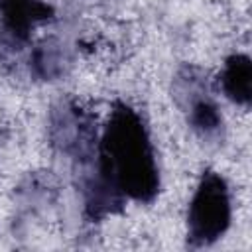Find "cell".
Returning <instances> with one entry per match:
<instances>
[{
	"instance_id": "1",
	"label": "cell",
	"mask_w": 252,
	"mask_h": 252,
	"mask_svg": "<svg viewBox=\"0 0 252 252\" xmlns=\"http://www.w3.org/2000/svg\"><path fill=\"white\" fill-rule=\"evenodd\" d=\"M96 175L122 197L142 203L156 199L159 173L142 116L124 102H114L96 146Z\"/></svg>"
},
{
	"instance_id": "2",
	"label": "cell",
	"mask_w": 252,
	"mask_h": 252,
	"mask_svg": "<svg viewBox=\"0 0 252 252\" xmlns=\"http://www.w3.org/2000/svg\"><path fill=\"white\" fill-rule=\"evenodd\" d=\"M230 224V195L226 181L205 171L187 213V240L191 246H209L219 240Z\"/></svg>"
},
{
	"instance_id": "3",
	"label": "cell",
	"mask_w": 252,
	"mask_h": 252,
	"mask_svg": "<svg viewBox=\"0 0 252 252\" xmlns=\"http://www.w3.org/2000/svg\"><path fill=\"white\" fill-rule=\"evenodd\" d=\"M53 142L77 159H89L96 150V128L93 118L75 104H63L53 114Z\"/></svg>"
},
{
	"instance_id": "4",
	"label": "cell",
	"mask_w": 252,
	"mask_h": 252,
	"mask_svg": "<svg viewBox=\"0 0 252 252\" xmlns=\"http://www.w3.org/2000/svg\"><path fill=\"white\" fill-rule=\"evenodd\" d=\"M51 18L53 8L43 0H0V39L12 49H20L32 30Z\"/></svg>"
},
{
	"instance_id": "5",
	"label": "cell",
	"mask_w": 252,
	"mask_h": 252,
	"mask_svg": "<svg viewBox=\"0 0 252 252\" xmlns=\"http://www.w3.org/2000/svg\"><path fill=\"white\" fill-rule=\"evenodd\" d=\"M222 93L236 104H248L252 98V63L248 55H230L220 73Z\"/></svg>"
},
{
	"instance_id": "6",
	"label": "cell",
	"mask_w": 252,
	"mask_h": 252,
	"mask_svg": "<svg viewBox=\"0 0 252 252\" xmlns=\"http://www.w3.org/2000/svg\"><path fill=\"white\" fill-rule=\"evenodd\" d=\"M189 124L193 126V130H197L203 136H211V134H215L220 128L222 118L219 114V108H217V104L207 94L199 93V96L191 98V104H189Z\"/></svg>"
},
{
	"instance_id": "7",
	"label": "cell",
	"mask_w": 252,
	"mask_h": 252,
	"mask_svg": "<svg viewBox=\"0 0 252 252\" xmlns=\"http://www.w3.org/2000/svg\"><path fill=\"white\" fill-rule=\"evenodd\" d=\"M32 65H33V71H35L41 79H51V77L59 75V73H61V53H59V45H55L53 41H47V43L39 45V47L33 51Z\"/></svg>"
}]
</instances>
